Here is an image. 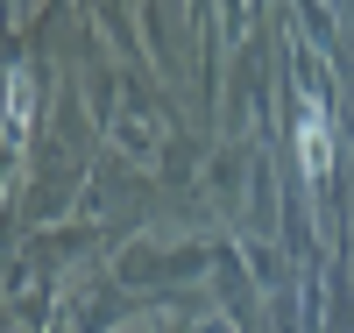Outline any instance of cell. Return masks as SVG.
<instances>
[{"mask_svg":"<svg viewBox=\"0 0 354 333\" xmlns=\"http://www.w3.org/2000/svg\"><path fill=\"white\" fill-rule=\"evenodd\" d=\"M8 93H15V107H8V135L21 142V128H28V71H8Z\"/></svg>","mask_w":354,"mask_h":333,"instance_id":"2","label":"cell"},{"mask_svg":"<svg viewBox=\"0 0 354 333\" xmlns=\"http://www.w3.org/2000/svg\"><path fill=\"white\" fill-rule=\"evenodd\" d=\"M298 156H305V170H312V177L333 163V128H326V107H319V100H312V114L298 120Z\"/></svg>","mask_w":354,"mask_h":333,"instance_id":"1","label":"cell"}]
</instances>
